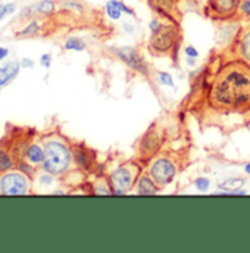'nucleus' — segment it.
Segmentation results:
<instances>
[{"label":"nucleus","mask_w":250,"mask_h":253,"mask_svg":"<svg viewBox=\"0 0 250 253\" xmlns=\"http://www.w3.org/2000/svg\"><path fill=\"white\" fill-rule=\"evenodd\" d=\"M208 102L218 112H249V63L237 59L219 69L209 84Z\"/></svg>","instance_id":"obj_1"},{"label":"nucleus","mask_w":250,"mask_h":253,"mask_svg":"<svg viewBox=\"0 0 250 253\" xmlns=\"http://www.w3.org/2000/svg\"><path fill=\"white\" fill-rule=\"evenodd\" d=\"M149 30L150 39L147 49L152 55H175V52L180 49L181 42V30L177 21H162L161 18H153L149 22Z\"/></svg>","instance_id":"obj_2"},{"label":"nucleus","mask_w":250,"mask_h":253,"mask_svg":"<svg viewBox=\"0 0 250 253\" xmlns=\"http://www.w3.org/2000/svg\"><path fill=\"white\" fill-rule=\"evenodd\" d=\"M72 162V149L62 138L50 137L44 140V161L42 164L44 172H49L55 177H62L71 169Z\"/></svg>","instance_id":"obj_3"},{"label":"nucleus","mask_w":250,"mask_h":253,"mask_svg":"<svg viewBox=\"0 0 250 253\" xmlns=\"http://www.w3.org/2000/svg\"><path fill=\"white\" fill-rule=\"evenodd\" d=\"M141 175V164L137 161H129L120 165L115 171L109 174L108 183L112 190V194L123 196L134 189L138 177Z\"/></svg>","instance_id":"obj_4"},{"label":"nucleus","mask_w":250,"mask_h":253,"mask_svg":"<svg viewBox=\"0 0 250 253\" xmlns=\"http://www.w3.org/2000/svg\"><path fill=\"white\" fill-rule=\"evenodd\" d=\"M147 174L152 177V180L156 183L159 189H164L168 184H171L177 177L178 164L175 158H172L171 155H159L150 161Z\"/></svg>","instance_id":"obj_5"},{"label":"nucleus","mask_w":250,"mask_h":253,"mask_svg":"<svg viewBox=\"0 0 250 253\" xmlns=\"http://www.w3.org/2000/svg\"><path fill=\"white\" fill-rule=\"evenodd\" d=\"M240 3L242 0H206L203 12L216 22L233 21L239 18Z\"/></svg>","instance_id":"obj_6"},{"label":"nucleus","mask_w":250,"mask_h":253,"mask_svg":"<svg viewBox=\"0 0 250 253\" xmlns=\"http://www.w3.org/2000/svg\"><path fill=\"white\" fill-rule=\"evenodd\" d=\"M31 189L30 178L24 172L6 171L0 174V194L25 196Z\"/></svg>","instance_id":"obj_7"},{"label":"nucleus","mask_w":250,"mask_h":253,"mask_svg":"<svg viewBox=\"0 0 250 253\" xmlns=\"http://www.w3.org/2000/svg\"><path fill=\"white\" fill-rule=\"evenodd\" d=\"M161 146H162V132L156 126H152L140 140V146H138L140 161L144 162L152 161L161 150Z\"/></svg>","instance_id":"obj_8"},{"label":"nucleus","mask_w":250,"mask_h":253,"mask_svg":"<svg viewBox=\"0 0 250 253\" xmlns=\"http://www.w3.org/2000/svg\"><path fill=\"white\" fill-rule=\"evenodd\" d=\"M112 52L126 66H129L131 69H134L135 72H138L144 77H149V65L146 63L144 58L138 53L137 49L125 46V47H115V49H112Z\"/></svg>","instance_id":"obj_9"},{"label":"nucleus","mask_w":250,"mask_h":253,"mask_svg":"<svg viewBox=\"0 0 250 253\" xmlns=\"http://www.w3.org/2000/svg\"><path fill=\"white\" fill-rule=\"evenodd\" d=\"M233 44V52L236 53V58L242 62L250 65V25L246 28H240L237 33Z\"/></svg>","instance_id":"obj_10"},{"label":"nucleus","mask_w":250,"mask_h":253,"mask_svg":"<svg viewBox=\"0 0 250 253\" xmlns=\"http://www.w3.org/2000/svg\"><path fill=\"white\" fill-rule=\"evenodd\" d=\"M72 156H74L75 165L80 167L81 169L88 171L93 167V164H94V155L85 146H75L72 149Z\"/></svg>","instance_id":"obj_11"},{"label":"nucleus","mask_w":250,"mask_h":253,"mask_svg":"<svg viewBox=\"0 0 250 253\" xmlns=\"http://www.w3.org/2000/svg\"><path fill=\"white\" fill-rule=\"evenodd\" d=\"M105 10H106V15L114 21L121 19L124 13L129 16H135L134 10L129 6H126L123 0H109L105 6Z\"/></svg>","instance_id":"obj_12"},{"label":"nucleus","mask_w":250,"mask_h":253,"mask_svg":"<svg viewBox=\"0 0 250 253\" xmlns=\"http://www.w3.org/2000/svg\"><path fill=\"white\" fill-rule=\"evenodd\" d=\"M55 12H56V3L53 0H42V1H39V3H36L33 6L25 7L24 12H22V16L24 18H30L34 13L49 16V15H52Z\"/></svg>","instance_id":"obj_13"},{"label":"nucleus","mask_w":250,"mask_h":253,"mask_svg":"<svg viewBox=\"0 0 250 253\" xmlns=\"http://www.w3.org/2000/svg\"><path fill=\"white\" fill-rule=\"evenodd\" d=\"M21 68V62H9L0 66V90L9 85L18 77Z\"/></svg>","instance_id":"obj_14"},{"label":"nucleus","mask_w":250,"mask_h":253,"mask_svg":"<svg viewBox=\"0 0 250 253\" xmlns=\"http://www.w3.org/2000/svg\"><path fill=\"white\" fill-rule=\"evenodd\" d=\"M159 187L156 186V183L152 180V177L146 172L141 174L137 180V186H135V193L137 194H144V196H152L156 194L159 191Z\"/></svg>","instance_id":"obj_15"},{"label":"nucleus","mask_w":250,"mask_h":253,"mask_svg":"<svg viewBox=\"0 0 250 253\" xmlns=\"http://www.w3.org/2000/svg\"><path fill=\"white\" fill-rule=\"evenodd\" d=\"M24 158L31 165H42L44 161V147H42L37 143L28 144L25 152H24Z\"/></svg>","instance_id":"obj_16"},{"label":"nucleus","mask_w":250,"mask_h":253,"mask_svg":"<svg viewBox=\"0 0 250 253\" xmlns=\"http://www.w3.org/2000/svg\"><path fill=\"white\" fill-rule=\"evenodd\" d=\"M245 186V180L243 178H237V177H231L224 180L222 183L218 184V187L221 190H225L230 194H245V191H242V187Z\"/></svg>","instance_id":"obj_17"},{"label":"nucleus","mask_w":250,"mask_h":253,"mask_svg":"<svg viewBox=\"0 0 250 253\" xmlns=\"http://www.w3.org/2000/svg\"><path fill=\"white\" fill-rule=\"evenodd\" d=\"M13 167H15V162L12 156L3 147H0V174L13 169Z\"/></svg>","instance_id":"obj_18"},{"label":"nucleus","mask_w":250,"mask_h":253,"mask_svg":"<svg viewBox=\"0 0 250 253\" xmlns=\"http://www.w3.org/2000/svg\"><path fill=\"white\" fill-rule=\"evenodd\" d=\"M63 47L66 49V50H74V52H83V50H85V43L81 40V39H78V37H69L66 42H65V44H63Z\"/></svg>","instance_id":"obj_19"},{"label":"nucleus","mask_w":250,"mask_h":253,"mask_svg":"<svg viewBox=\"0 0 250 253\" xmlns=\"http://www.w3.org/2000/svg\"><path fill=\"white\" fill-rule=\"evenodd\" d=\"M40 30H42L40 24H39L36 19H33V21H30L21 31H18L16 36H36V34L40 33Z\"/></svg>","instance_id":"obj_20"},{"label":"nucleus","mask_w":250,"mask_h":253,"mask_svg":"<svg viewBox=\"0 0 250 253\" xmlns=\"http://www.w3.org/2000/svg\"><path fill=\"white\" fill-rule=\"evenodd\" d=\"M156 81L164 85V87H172L175 88V83H174V78L169 72H165V71H159L156 72Z\"/></svg>","instance_id":"obj_21"},{"label":"nucleus","mask_w":250,"mask_h":253,"mask_svg":"<svg viewBox=\"0 0 250 253\" xmlns=\"http://www.w3.org/2000/svg\"><path fill=\"white\" fill-rule=\"evenodd\" d=\"M16 9V4L15 3H0V21L4 18V16H9L15 12Z\"/></svg>","instance_id":"obj_22"},{"label":"nucleus","mask_w":250,"mask_h":253,"mask_svg":"<svg viewBox=\"0 0 250 253\" xmlns=\"http://www.w3.org/2000/svg\"><path fill=\"white\" fill-rule=\"evenodd\" d=\"M239 18L250 19V0H242L240 9H239Z\"/></svg>","instance_id":"obj_23"},{"label":"nucleus","mask_w":250,"mask_h":253,"mask_svg":"<svg viewBox=\"0 0 250 253\" xmlns=\"http://www.w3.org/2000/svg\"><path fill=\"white\" fill-rule=\"evenodd\" d=\"M194 186H196V189L199 190V191L206 193L209 190V187H210V180L206 178V177H200V178H197L194 181Z\"/></svg>","instance_id":"obj_24"},{"label":"nucleus","mask_w":250,"mask_h":253,"mask_svg":"<svg viewBox=\"0 0 250 253\" xmlns=\"http://www.w3.org/2000/svg\"><path fill=\"white\" fill-rule=\"evenodd\" d=\"M63 7L71 9V10H77V12H83V9H84L81 3L74 1V0H68V1H65V3H63Z\"/></svg>","instance_id":"obj_25"},{"label":"nucleus","mask_w":250,"mask_h":253,"mask_svg":"<svg viewBox=\"0 0 250 253\" xmlns=\"http://www.w3.org/2000/svg\"><path fill=\"white\" fill-rule=\"evenodd\" d=\"M18 168H19V171H22V172H24L25 175H28V177L34 174V168L31 167L30 162H19Z\"/></svg>","instance_id":"obj_26"},{"label":"nucleus","mask_w":250,"mask_h":253,"mask_svg":"<svg viewBox=\"0 0 250 253\" xmlns=\"http://www.w3.org/2000/svg\"><path fill=\"white\" fill-rule=\"evenodd\" d=\"M184 53H186L187 58H193V59H197L199 58V50L194 46H187L184 49Z\"/></svg>","instance_id":"obj_27"},{"label":"nucleus","mask_w":250,"mask_h":253,"mask_svg":"<svg viewBox=\"0 0 250 253\" xmlns=\"http://www.w3.org/2000/svg\"><path fill=\"white\" fill-rule=\"evenodd\" d=\"M40 62H42V65H43L44 68H50V65H52V55H50V53L43 55V56L40 58Z\"/></svg>","instance_id":"obj_28"},{"label":"nucleus","mask_w":250,"mask_h":253,"mask_svg":"<svg viewBox=\"0 0 250 253\" xmlns=\"http://www.w3.org/2000/svg\"><path fill=\"white\" fill-rule=\"evenodd\" d=\"M21 66H22V68H33V66H34V62L30 61V59H22V61H21Z\"/></svg>","instance_id":"obj_29"},{"label":"nucleus","mask_w":250,"mask_h":253,"mask_svg":"<svg viewBox=\"0 0 250 253\" xmlns=\"http://www.w3.org/2000/svg\"><path fill=\"white\" fill-rule=\"evenodd\" d=\"M9 55V50L6 47H0V61H3Z\"/></svg>","instance_id":"obj_30"},{"label":"nucleus","mask_w":250,"mask_h":253,"mask_svg":"<svg viewBox=\"0 0 250 253\" xmlns=\"http://www.w3.org/2000/svg\"><path fill=\"white\" fill-rule=\"evenodd\" d=\"M124 28L126 33H132V31H134V27H132L131 22H124Z\"/></svg>","instance_id":"obj_31"},{"label":"nucleus","mask_w":250,"mask_h":253,"mask_svg":"<svg viewBox=\"0 0 250 253\" xmlns=\"http://www.w3.org/2000/svg\"><path fill=\"white\" fill-rule=\"evenodd\" d=\"M187 65L188 66H194V65H196V59H193V58H187Z\"/></svg>","instance_id":"obj_32"},{"label":"nucleus","mask_w":250,"mask_h":253,"mask_svg":"<svg viewBox=\"0 0 250 253\" xmlns=\"http://www.w3.org/2000/svg\"><path fill=\"white\" fill-rule=\"evenodd\" d=\"M245 172H246V174H249V175H250V164H248V165L245 167Z\"/></svg>","instance_id":"obj_33"},{"label":"nucleus","mask_w":250,"mask_h":253,"mask_svg":"<svg viewBox=\"0 0 250 253\" xmlns=\"http://www.w3.org/2000/svg\"><path fill=\"white\" fill-rule=\"evenodd\" d=\"M158 1H167V0H149L150 4H152V3H158ZM175 1H178V0H175Z\"/></svg>","instance_id":"obj_34"},{"label":"nucleus","mask_w":250,"mask_h":253,"mask_svg":"<svg viewBox=\"0 0 250 253\" xmlns=\"http://www.w3.org/2000/svg\"><path fill=\"white\" fill-rule=\"evenodd\" d=\"M249 114H250V109H249Z\"/></svg>","instance_id":"obj_35"}]
</instances>
